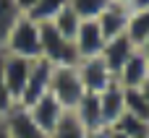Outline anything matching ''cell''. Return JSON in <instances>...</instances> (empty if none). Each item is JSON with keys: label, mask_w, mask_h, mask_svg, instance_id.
I'll use <instances>...</instances> for the list:
<instances>
[{"label": "cell", "mask_w": 149, "mask_h": 138, "mask_svg": "<svg viewBox=\"0 0 149 138\" xmlns=\"http://www.w3.org/2000/svg\"><path fill=\"white\" fill-rule=\"evenodd\" d=\"M86 138H110V130L107 128H100V130H89Z\"/></svg>", "instance_id": "26"}, {"label": "cell", "mask_w": 149, "mask_h": 138, "mask_svg": "<svg viewBox=\"0 0 149 138\" xmlns=\"http://www.w3.org/2000/svg\"><path fill=\"white\" fill-rule=\"evenodd\" d=\"M113 0H68V5L73 8V13L81 21H97L100 13L110 5Z\"/></svg>", "instance_id": "20"}, {"label": "cell", "mask_w": 149, "mask_h": 138, "mask_svg": "<svg viewBox=\"0 0 149 138\" xmlns=\"http://www.w3.org/2000/svg\"><path fill=\"white\" fill-rule=\"evenodd\" d=\"M13 107H16V102L10 99L8 86H5V78H3V52H0V117H5Z\"/></svg>", "instance_id": "23"}, {"label": "cell", "mask_w": 149, "mask_h": 138, "mask_svg": "<svg viewBox=\"0 0 149 138\" xmlns=\"http://www.w3.org/2000/svg\"><path fill=\"white\" fill-rule=\"evenodd\" d=\"M100 97V110H102V123L105 128H113L115 120L123 115V86L118 81H113L105 91L97 94Z\"/></svg>", "instance_id": "13"}, {"label": "cell", "mask_w": 149, "mask_h": 138, "mask_svg": "<svg viewBox=\"0 0 149 138\" xmlns=\"http://www.w3.org/2000/svg\"><path fill=\"white\" fill-rule=\"evenodd\" d=\"M50 23H52V26H55L65 39H71V42H73V37H76V31H79V26H81V18L73 13V8H71V5H65V8H63V10H60Z\"/></svg>", "instance_id": "19"}, {"label": "cell", "mask_w": 149, "mask_h": 138, "mask_svg": "<svg viewBox=\"0 0 149 138\" xmlns=\"http://www.w3.org/2000/svg\"><path fill=\"white\" fill-rule=\"evenodd\" d=\"M136 52V47L131 44V39L126 37V34H120V37H113V39H107L105 42V47H102V60H105V65L110 68V73L113 76H118L120 73V68L126 65V60L131 57Z\"/></svg>", "instance_id": "10"}, {"label": "cell", "mask_w": 149, "mask_h": 138, "mask_svg": "<svg viewBox=\"0 0 149 138\" xmlns=\"http://www.w3.org/2000/svg\"><path fill=\"white\" fill-rule=\"evenodd\" d=\"M26 112L31 115V120H34V123H37L47 136L55 130V125H58V123H60V117L65 115V110L58 104V99H55L50 91H47L45 97H39V99H37Z\"/></svg>", "instance_id": "8"}, {"label": "cell", "mask_w": 149, "mask_h": 138, "mask_svg": "<svg viewBox=\"0 0 149 138\" xmlns=\"http://www.w3.org/2000/svg\"><path fill=\"white\" fill-rule=\"evenodd\" d=\"M50 138H86V130H84V125L76 120L73 112H65V115L60 117V123L55 125V130L50 133Z\"/></svg>", "instance_id": "22"}, {"label": "cell", "mask_w": 149, "mask_h": 138, "mask_svg": "<svg viewBox=\"0 0 149 138\" xmlns=\"http://www.w3.org/2000/svg\"><path fill=\"white\" fill-rule=\"evenodd\" d=\"M110 130V138H128L126 133H120V130H115V128H107Z\"/></svg>", "instance_id": "28"}, {"label": "cell", "mask_w": 149, "mask_h": 138, "mask_svg": "<svg viewBox=\"0 0 149 138\" xmlns=\"http://www.w3.org/2000/svg\"><path fill=\"white\" fill-rule=\"evenodd\" d=\"M105 37L100 31V23L97 21H81L76 37H73V47H76V55L79 60H86V57H97L102 55V47H105Z\"/></svg>", "instance_id": "7"}, {"label": "cell", "mask_w": 149, "mask_h": 138, "mask_svg": "<svg viewBox=\"0 0 149 138\" xmlns=\"http://www.w3.org/2000/svg\"><path fill=\"white\" fill-rule=\"evenodd\" d=\"M128 16H131V10H128L126 5H120V3H110V5L100 13V18H97L102 37H105V39H113V37L126 34Z\"/></svg>", "instance_id": "11"}, {"label": "cell", "mask_w": 149, "mask_h": 138, "mask_svg": "<svg viewBox=\"0 0 149 138\" xmlns=\"http://www.w3.org/2000/svg\"><path fill=\"white\" fill-rule=\"evenodd\" d=\"M0 52H3V50H0ZM31 63H34V60H26V57L3 52V78H5V86H8V94H10V99H13L16 104H18V99H21V94H24V86H26V81H29Z\"/></svg>", "instance_id": "4"}, {"label": "cell", "mask_w": 149, "mask_h": 138, "mask_svg": "<svg viewBox=\"0 0 149 138\" xmlns=\"http://www.w3.org/2000/svg\"><path fill=\"white\" fill-rule=\"evenodd\" d=\"M76 70H79V78H81V83H84V89L89 94H100V91H105L115 81V76L110 73V68L105 65V60L100 55L97 57H86V60H79Z\"/></svg>", "instance_id": "6"}, {"label": "cell", "mask_w": 149, "mask_h": 138, "mask_svg": "<svg viewBox=\"0 0 149 138\" xmlns=\"http://www.w3.org/2000/svg\"><path fill=\"white\" fill-rule=\"evenodd\" d=\"M65 5H68V0H37V5H34L29 13H24V16H29V18L37 21V23H50Z\"/></svg>", "instance_id": "18"}, {"label": "cell", "mask_w": 149, "mask_h": 138, "mask_svg": "<svg viewBox=\"0 0 149 138\" xmlns=\"http://www.w3.org/2000/svg\"><path fill=\"white\" fill-rule=\"evenodd\" d=\"M3 52L8 55H18L26 60H39L42 57V34H39V23L31 21L29 16H21L13 26V31L8 34V42L3 47Z\"/></svg>", "instance_id": "1"}, {"label": "cell", "mask_w": 149, "mask_h": 138, "mask_svg": "<svg viewBox=\"0 0 149 138\" xmlns=\"http://www.w3.org/2000/svg\"><path fill=\"white\" fill-rule=\"evenodd\" d=\"M113 128L120 130V133H126L128 138H149V120L136 117V115H128V112H123V115L115 120Z\"/></svg>", "instance_id": "17"}, {"label": "cell", "mask_w": 149, "mask_h": 138, "mask_svg": "<svg viewBox=\"0 0 149 138\" xmlns=\"http://www.w3.org/2000/svg\"><path fill=\"white\" fill-rule=\"evenodd\" d=\"M0 138H10V133H8V123H5V117H0Z\"/></svg>", "instance_id": "27"}, {"label": "cell", "mask_w": 149, "mask_h": 138, "mask_svg": "<svg viewBox=\"0 0 149 138\" xmlns=\"http://www.w3.org/2000/svg\"><path fill=\"white\" fill-rule=\"evenodd\" d=\"M50 73H52V65H50L45 57L34 60V63H31L29 81H26L24 94H21V99H18V104H16V107L29 110V107H31V104H34L39 97H45V94L50 91Z\"/></svg>", "instance_id": "5"}, {"label": "cell", "mask_w": 149, "mask_h": 138, "mask_svg": "<svg viewBox=\"0 0 149 138\" xmlns=\"http://www.w3.org/2000/svg\"><path fill=\"white\" fill-rule=\"evenodd\" d=\"M21 16H24V13L18 10L16 0H0V50L5 47L8 34L13 31V26H16V21H18Z\"/></svg>", "instance_id": "16"}, {"label": "cell", "mask_w": 149, "mask_h": 138, "mask_svg": "<svg viewBox=\"0 0 149 138\" xmlns=\"http://www.w3.org/2000/svg\"><path fill=\"white\" fill-rule=\"evenodd\" d=\"M39 34H42V57L52 68L79 65V55H76L73 42L65 39L52 23H39Z\"/></svg>", "instance_id": "3"}, {"label": "cell", "mask_w": 149, "mask_h": 138, "mask_svg": "<svg viewBox=\"0 0 149 138\" xmlns=\"http://www.w3.org/2000/svg\"><path fill=\"white\" fill-rule=\"evenodd\" d=\"M126 8L134 13V10H147L149 8V0H126Z\"/></svg>", "instance_id": "24"}, {"label": "cell", "mask_w": 149, "mask_h": 138, "mask_svg": "<svg viewBox=\"0 0 149 138\" xmlns=\"http://www.w3.org/2000/svg\"><path fill=\"white\" fill-rule=\"evenodd\" d=\"M5 123H8V133L10 138H50L34 120L26 110L21 107H13L8 115H5Z\"/></svg>", "instance_id": "12"}, {"label": "cell", "mask_w": 149, "mask_h": 138, "mask_svg": "<svg viewBox=\"0 0 149 138\" xmlns=\"http://www.w3.org/2000/svg\"><path fill=\"white\" fill-rule=\"evenodd\" d=\"M115 81H118L123 89H141L149 81V60L136 50V52L126 60V65H123L120 73L115 76Z\"/></svg>", "instance_id": "9"}, {"label": "cell", "mask_w": 149, "mask_h": 138, "mask_svg": "<svg viewBox=\"0 0 149 138\" xmlns=\"http://www.w3.org/2000/svg\"><path fill=\"white\" fill-rule=\"evenodd\" d=\"M50 94L58 99V104L65 112H73V107L81 102V97L86 94L76 65H63V68H52L50 73Z\"/></svg>", "instance_id": "2"}, {"label": "cell", "mask_w": 149, "mask_h": 138, "mask_svg": "<svg viewBox=\"0 0 149 138\" xmlns=\"http://www.w3.org/2000/svg\"><path fill=\"white\" fill-rule=\"evenodd\" d=\"M123 112L149 120V107H147V99H144L141 89H123Z\"/></svg>", "instance_id": "21"}, {"label": "cell", "mask_w": 149, "mask_h": 138, "mask_svg": "<svg viewBox=\"0 0 149 138\" xmlns=\"http://www.w3.org/2000/svg\"><path fill=\"white\" fill-rule=\"evenodd\" d=\"M126 37L131 39V44H134L136 50L149 39V8L147 10H134V13L128 16Z\"/></svg>", "instance_id": "15"}, {"label": "cell", "mask_w": 149, "mask_h": 138, "mask_svg": "<svg viewBox=\"0 0 149 138\" xmlns=\"http://www.w3.org/2000/svg\"><path fill=\"white\" fill-rule=\"evenodd\" d=\"M73 115H76V120L84 125L86 133L105 128V123H102V110H100V97H97V94H89V91H86V94L81 97V102L73 107Z\"/></svg>", "instance_id": "14"}, {"label": "cell", "mask_w": 149, "mask_h": 138, "mask_svg": "<svg viewBox=\"0 0 149 138\" xmlns=\"http://www.w3.org/2000/svg\"><path fill=\"white\" fill-rule=\"evenodd\" d=\"M141 94H144V99H147V107H149V81L141 86Z\"/></svg>", "instance_id": "29"}, {"label": "cell", "mask_w": 149, "mask_h": 138, "mask_svg": "<svg viewBox=\"0 0 149 138\" xmlns=\"http://www.w3.org/2000/svg\"><path fill=\"white\" fill-rule=\"evenodd\" d=\"M16 5H18V10H21V13H29V10L37 5V0H16Z\"/></svg>", "instance_id": "25"}]
</instances>
